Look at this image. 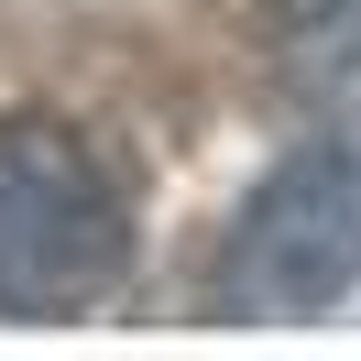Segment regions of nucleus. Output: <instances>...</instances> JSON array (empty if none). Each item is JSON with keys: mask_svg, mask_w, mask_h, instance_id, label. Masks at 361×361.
Returning <instances> with one entry per match:
<instances>
[{"mask_svg": "<svg viewBox=\"0 0 361 361\" xmlns=\"http://www.w3.org/2000/svg\"><path fill=\"white\" fill-rule=\"evenodd\" d=\"M361 285V142H307L241 197L219 252V307L230 317H317Z\"/></svg>", "mask_w": 361, "mask_h": 361, "instance_id": "2", "label": "nucleus"}, {"mask_svg": "<svg viewBox=\"0 0 361 361\" xmlns=\"http://www.w3.org/2000/svg\"><path fill=\"white\" fill-rule=\"evenodd\" d=\"M132 263V208L110 164L55 121L0 132V317H77Z\"/></svg>", "mask_w": 361, "mask_h": 361, "instance_id": "1", "label": "nucleus"}, {"mask_svg": "<svg viewBox=\"0 0 361 361\" xmlns=\"http://www.w3.org/2000/svg\"><path fill=\"white\" fill-rule=\"evenodd\" d=\"M274 66L307 110H361V0H274Z\"/></svg>", "mask_w": 361, "mask_h": 361, "instance_id": "3", "label": "nucleus"}]
</instances>
